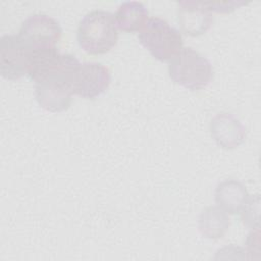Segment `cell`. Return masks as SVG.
Instances as JSON below:
<instances>
[{"mask_svg": "<svg viewBox=\"0 0 261 261\" xmlns=\"http://www.w3.org/2000/svg\"><path fill=\"white\" fill-rule=\"evenodd\" d=\"M80 65L74 55L60 53L57 48L30 56L28 75L35 83V97L43 109L61 112L69 108Z\"/></svg>", "mask_w": 261, "mask_h": 261, "instance_id": "1", "label": "cell"}, {"mask_svg": "<svg viewBox=\"0 0 261 261\" xmlns=\"http://www.w3.org/2000/svg\"><path fill=\"white\" fill-rule=\"evenodd\" d=\"M117 29L113 13L102 9L92 10L85 14L79 23V46L88 54H105L117 43Z\"/></svg>", "mask_w": 261, "mask_h": 261, "instance_id": "2", "label": "cell"}, {"mask_svg": "<svg viewBox=\"0 0 261 261\" xmlns=\"http://www.w3.org/2000/svg\"><path fill=\"white\" fill-rule=\"evenodd\" d=\"M170 80L191 91L207 87L212 77L213 69L210 61L191 47H186L168 63Z\"/></svg>", "mask_w": 261, "mask_h": 261, "instance_id": "3", "label": "cell"}, {"mask_svg": "<svg viewBox=\"0 0 261 261\" xmlns=\"http://www.w3.org/2000/svg\"><path fill=\"white\" fill-rule=\"evenodd\" d=\"M140 43L157 60L165 62L182 49L184 40L178 30L160 17H151L140 32Z\"/></svg>", "mask_w": 261, "mask_h": 261, "instance_id": "4", "label": "cell"}, {"mask_svg": "<svg viewBox=\"0 0 261 261\" xmlns=\"http://www.w3.org/2000/svg\"><path fill=\"white\" fill-rule=\"evenodd\" d=\"M62 30L59 22L46 14H32L25 18L17 36L32 54L56 49L61 39Z\"/></svg>", "mask_w": 261, "mask_h": 261, "instance_id": "5", "label": "cell"}, {"mask_svg": "<svg viewBox=\"0 0 261 261\" xmlns=\"http://www.w3.org/2000/svg\"><path fill=\"white\" fill-rule=\"evenodd\" d=\"M30 53L17 35H4L0 40V73L9 81L28 74Z\"/></svg>", "mask_w": 261, "mask_h": 261, "instance_id": "6", "label": "cell"}, {"mask_svg": "<svg viewBox=\"0 0 261 261\" xmlns=\"http://www.w3.org/2000/svg\"><path fill=\"white\" fill-rule=\"evenodd\" d=\"M110 84L109 69L100 62L81 63L74 83V95L87 100L101 96Z\"/></svg>", "mask_w": 261, "mask_h": 261, "instance_id": "7", "label": "cell"}, {"mask_svg": "<svg viewBox=\"0 0 261 261\" xmlns=\"http://www.w3.org/2000/svg\"><path fill=\"white\" fill-rule=\"evenodd\" d=\"M210 135L220 148L233 150L245 142L246 128L233 114L219 112L210 121Z\"/></svg>", "mask_w": 261, "mask_h": 261, "instance_id": "8", "label": "cell"}, {"mask_svg": "<svg viewBox=\"0 0 261 261\" xmlns=\"http://www.w3.org/2000/svg\"><path fill=\"white\" fill-rule=\"evenodd\" d=\"M177 21L184 34L190 37L204 35L211 27L213 18L204 1H179Z\"/></svg>", "mask_w": 261, "mask_h": 261, "instance_id": "9", "label": "cell"}, {"mask_svg": "<svg viewBox=\"0 0 261 261\" xmlns=\"http://www.w3.org/2000/svg\"><path fill=\"white\" fill-rule=\"evenodd\" d=\"M249 194L243 182L237 179H224L214 190V200L226 213H239Z\"/></svg>", "mask_w": 261, "mask_h": 261, "instance_id": "10", "label": "cell"}, {"mask_svg": "<svg viewBox=\"0 0 261 261\" xmlns=\"http://www.w3.org/2000/svg\"><path fill=\"white\" fill-rule=\"evenodd\" d=\"M230 226L228 214L219 206L206 207L198 217L200 233L209 240H218L225 236Z\"/></svg>", "mask_w": 261, "mask_h": 261, "instance_id": "11", "label": "cell"}, {"mask_svg": "<svg viewBox=\"0 0 261 261\" xmlns=\"http://www.w3.org/2000/svg\"><path fill=\"white\" fill-rule=\"evenodd\" d=\"M148 9L138 1L122 2L114 15L117 28L127 33L141 32L148 21Z\"/></svg>", "mask_w": 261, "mask_h": 261, "instance_id": "12", "label": "cell"}, {"mask_svg": "<svg viewBox=\"0 0 261 261\" xmlns=\"http://www.w3.org/2000/svg\"><path fill=\"white\" fill-rule=\"evenodd\" d=\"M259 212H260V197L254 195L248 197L242 209L240 210L241 220L243 224L251 229L259 227Z\"/></svg>", "mask_w": 261, "mask_h": 261, "instance_id": "13", "label": "cell"}, {"mask_svg": "<svg viewBox=\"0 0 261 261\" xmlns=\"http://www.w3.org/2000/svg\"><path fill=\"white\" fill-rule=\"evenodd\" d=\"M208 10L221 12V13H228L233 11L236 8L245 5L246 3L243 1H204Z\"/></svg>", "mask_w": 261, "mask_h": 261, "instance_id": "14", "label": "cell"}]
</instances>
